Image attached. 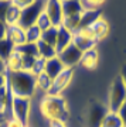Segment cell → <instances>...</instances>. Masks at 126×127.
Masks as SVG:
<instances>
[{
  "label": "cell",
  "mask_w": 126,
  "mask_h": 127,
  "mask_svg": "<svg viewBox=\"0 0 126 127\" xmlns=\"http://www.w3.org/2000/svg\"><path fill=\"white\" fill-rule=\"evenodd\" d=\"M44 6H45V0H37L36 3H33L31 6H28L26 9H21V16H20L18 26L23 27L24 30L34 26L37 18L40 17V14L44 11Z\"/></svg>",
  "instance_id": "obj_5"
},
{
  "label": "cell",
  "mask_w": 126,
  "mask_h": 127,
  "mask_svg": "<svg viewBox=\"0 0 126 127\" xmlns=\"http://www.w3.org/2000/svg\"><path fill=\"white\" fill-rule=\"evenodd\" d=\"M85 10L81 0H63V13L65 16H74V14H82Z\"/></svg>",
  "instance_id": "obj_17"
},
{
  "label": "cell",
  "mask_w": 126,
  "mask_h": 127,
  "mask_svg": "<svg viewBox=\"0 0 126 127\" xmlns=\"http://www.w3.org/2000/svg\"><path fill=\"white\" fill-rule=\"evenodd\" d=\"M21 57H23V71L30 72V69H31L36 58H34V57H28V55H21ZM37 58H38V57H37Z\"/></svg>",
  "instance_id": "obj_31"
},
{
  "label": "cell",
  "mask_w": 126,
  "mask_h": 127,
  "mask_svg": "<svg viewBox=\"0 0 126 127\" xmlns=\"http://www.w3.org/2000/svg\"><path fill=\"white\" fill-rule=\"evenodd\" d=\"M98 62H99L98 50H96V48H94V50H89V51L82 52L79 65H81L84 69H86V71H95V69H96V66H98Z\"/></svg>",
  "instance_id": "obj_13"
},
{
  "label": "cell",
  "mask_w": 126,
  "mask_h": 127,
  "mask_svg": "<svg viewBox=\"0 0 126 127\" xmlns=\"http://www.w3.org/2000/svg\"><path fill=\"white\" fill-rule=\"evenodd\" d=\"M16 50L20 52L21 55H28V57H40L38 55V48H37V44H30V42H24L23 45L16 47Z\"/></svg>",
  "instance_id": "obj_26"
},
{
  "label": "cell",
  "mask_w": 126,
  "mask_h": 127,
  "mask_svg": "<svg viewBox=\"0 0 126 127\" xmlns=\"http://www.w3.org/2000/svg\"><path fill=\"white\" fill-rule=\"evenodd\" d=\"M44 69H45V59H43L41 57H38V58H36V61H34V64H33L31 69H30V73L36 78V76H38L40 73L44 72Z\"/></svg>",
  "instance_id": "obj_29"
},
{
  "label": "cell",
  "mask_w": 126,
  "mask_h": 127,
  "mask_svg": "<svg viewBox=\"0 0 126 127\" xmlns=\"http://www.w3.org/2000/svg\"><path fill=\"white\" fill-rule=\"evenodd\" d=\"M72 44L77 47L79 51H82V52L94 50V48H96V45H98V42L94 40V37H92V34H91V31H89L88 27L79 28L78 31L74 32Z\"/></svg>",
  "instance_id": "obj_6"
},
{
  "label": "cell",
  "mask_w": 126,
  "mask_h": 127,
  "mask_svg": "<svg viewBox=\"0 0 126 127\" xmlns=\"http://www.w3.org/2000/svg\"><path fill=\"white\" fill-rule=\"evenodd\" d=\"M72 78H74V69L64 68L63 72L53 79V86H51V89H50V92L47 95H53V96L63 95V92L71 85Z\"/></svg>",
  "instance_id": "obj_7"
},
{
  "label": "cell",
  "mask_w": 126,
  "mask_h": 127,
  "mask_svg": "<svg viewBox=\"0 0 126 127\" xmlns=\"http://www.w3.org/2000/svg\"><path fill=\"white\" fill-rule=\"evenodd\" d=\"M20 16H21V9H18L17 6L11 4L7 10V14H6L4 23L7 26H16L20 21Z\"/></svg>",
  "instance_id": "obj_23"
},
{
  "label": "cell",
  "mask_w": 126,
  "mask_h": 127,
  "mask_svg": "<svg viewBox=\"0 0 126 127\" xmlns=\"http://www.w3.org/2000/svg\"><path fill=\"white\" fill-rule=\"evenodd\" d=\"M1 120H3V117H0V122H1Z\"/></svg>",
  "instance_id": "obj_43"
},
{
  "label": "cell",
  "mask_w": 126,
  "mask_h": 127,
  "mask_svg": "<svg viewBox=\"0 0 126 127\" xmlns=\"http://www.w3.org/2000/svg\"><path fill=\"white\" fill-rule=\"evenodd\" d=\"M106 112H108V107H105L102 104H94L92 107H89L88 113H86L88 127H101Z\"/></svg>",
  "instance_id": "obj_10"
},
{
  "label": "cell",
  "mask_w": 126,
  "mask_h": 127,
  "mask_svg": "<svg viewBox=\"0 0 126 127\" xmlns=\"http://www.w3.org/2000/svg\"><path fill=\"white\" fill-rule=\"evenodd\" d=\"M45 14L50 17L54 27H60L63 23L64 13H63V0H45L44 6Z\"/></svg>",
  "instance_id": "obj_9"
},
{
  "label": "cell",
  "mask_w": 126,
  "mask_h": 127,
  "mask_svg": "<svg viewBox=\"0 0 126 127\" xmlns=\"http://www.w3.org/2000/svg\"><path fill=\"white\" fill-rule=\"evenodd\" d=\"M7 127H27V126H24L23 123H20L16 119L10 117V119H7Z\"/></svg>",
  "instance_id": "obj_37"
},
{
  "label": "cell",
  "mask_w": 126,
  "mask_h": 127,
  "mask_svg": "<svg viewBox=\"0 0 126 127\" xmlns=\"http://www.w3.org/2000/svg\"><path fill=\"white\" fill-rule=\"evenodd\" d=\"M118 114H119V117H121L122 123H123V127H126V103L118 110Z\"/></svg>",
  "instance_id": "obj_36"
},
{
  "label": "cell",
  "mask_w": 126,
  "mask_h": 127,
  "mask_svg": "<svg viewBox=\"0 0 126 127\" xmlns=\"http://www.w3.org/2000/svg\"><path fill=\"white\" fill-rule=\"evenodd\" d=\"M27 127H28V126H27Z\"/></svg>",
  "instance_id": "obj_44"
},
{
  "label": "cell",
  "mask_w": 126,
  "mask_h": 127,
  "mask_svg": "<svg viewBox=\"0 0 126 127\" xmlns=\"http://www.w3.org/2000/svg\"><path fill=\"white\" fill-rule=\"evenodd\" d=\"M10 6H11L10 1H3V0H0V20L4 21L6 14H7V10H9Z\"/></svg>",
  "instance_id": "obj_33"
},
{
  "label": "cell",
  "mask_w": 126,
  "mask_h": 127,
  "mask_svg": "<svg viewBox=\"0 0 126 127\" xmlns=\"http://www.w3.org/2000/svg\"><path fill=\"white\" fill-rule=\"evenodd\" d=\"M37 48H38V55H40L43 59H45V61L58 55L55 47L50 45V44H47V42H44V41H41V40L37 42Z\"/></svg>",
  "instance_id": "obj_19"
},
{
  "label": "cell",
  "mask_w": 126,
  "mask_h": 127,
  "mask_svg": "<svg viewBox=\"0 0 126 127\" xmlns=\"http://www.w3.org/2000/svg\"><path fill=\"white\" fill-rule=\"evenodd\" d=\"M125 103H126V86L122 81V78L118 75L111 83L106 107H108L109 112H118Z\"/></svg>",
  "instance_id": "obj_3"
},
{
  "label": "cell",
  "mask_w": 126,
  "mask_h": 127,
  "mask_svg": "<svg viewBox=\"0 0 126 127\" xmlns=\"http://www.w3.org/2000/svg\"><path fill=\"white\" fill-rule=\"evenodd\" d=\"M30 113H31V99L11 95V104H10L11 117L23 123L24 126H28L30 124Z\"/></svg>",
  "instance_id": "obj_4"
},
{
  "label": "cell",
  "mask_w": 126,
  "mask_h": 127,
  "mask_svg": "<svg viewBox=\"0 0 126 127\" xmlns=\"http://www.w3.org/2000/svg\"><path fill=\"white\" fill-rule=\"evenodd\" d=\"M4 62H6V73H14L23 71V57L17 50H14Z\"/></svg>",
  "instance_id": "obj_15"
},
{
  "label": "cell",
  "mask_w": 126,
  "mask_h": 127,
  "mask_svg": "<svg viewBox=\"0 0 126 127\" xmlns=\"http://www.w3.org/2000/svg\"><path fill=\"white\" fill-rule=\"evenodd\" d=\"M85 9H99L106 0H81Z\"/></svg>",
  "instance_id": "obj_30"
},
{
  "label": "cell",
  "mask_w": 126,
  "mask_h": 127,
  "mask_svg": "<svg viewBox=\"0 0 126 127\" xmlns=\"http://www.w3.org/2000/svg\"><path fill=\"white\" fill-rule=\"evenodd\" d=\"M41 117L45 119L47 122L50 120H61L65 122L69 119V110H68V103L63 95L53 96V95H44L38 104Z\"/></svg>",
  "instance_id": "obj_1"
},
{
  "label": "cell",
  "mask_w": 126,
  "mask_h": 127,
  "mask_svg": "<svg viewBox=\"0 0 126 127\" xmlns=\"http://www.w3.org/2000/svg\"><path fill=\"white\" fill-rule=\"evenodd\" d=\"M47 127H68L65 122H61V120H50L47 122Z\"/></svg>",
  "instance_id": "obj_35"
},
{
  "label": "cell",
  "mask_w": 126,
  "mask_h": 127,
  "mask_svg": "<svg viewBox=\"0 0 126 127\" xmlns=\"http://www.w3.org/2000/svg\"><path fill=\"white\" fill-rule=\"evenodd\" d=\"M7 24L3 21V20H0V40H4L6 37H7Z\"/></svg>",
  "instance_id": "obj_34"
},
{
  "label": "cell",
  "mask_w": 126,
  "mask_h": 127,
  "mask_svg": "<svg viewBox=\"0 0 126 127\" xmlns=\"http://www.w3.org/2000/svg\"><path fill=\"white\" fill-rule=\"evenodd\" d=\"M64 64L60 61L58 57H54V58H51V59H47L45 61V69H44V72L48 75L51 79H54L55 76H58L60 73L64 71Z\"/></svg>",
  "instance_id": "obj_16"
},
{
  "label": "cell",
  "mask_w": 126,
  "mask_h": 127,
  "mask_svg": "<svg viewBox=\"0 0 126 127\" xmlns=\"http://www.w3.org/2000/svg\"><path fill=\"white\" fill-rule=\"evenodd\" d=\"M61 26L69 30L71 32H75L81 28V14H74V16H65L63 18Z\"/></svg>",
  "instance_id": "obj_20"
},
{
  "label": "cell",
  "mask_w": 126,
  "mask_h": 127,
  "mask_svg": "<svg viewBox=\"0 0 126 127\" xmlns=\"http://www.w3.org/2000/svg\"><path fill=\"white\" fill-rule=\"evenodd\" d=\"M14 50H16V47H14V44L10 40H7V38L0 40V58L3 59V61H6V59L9 58L10 54Z\"/></svg>",
  "instance_id": "obj_25"
},
{
  "label": "cell",
  "mask_w": 126,
  "mask_h": 127,
  "mask_svg": "<svg viewBox=\"0 0 126 127\" xmlns=\"http://www.w3.org/2000/svg\"><path fill=\"white\" fill-rule=\"evenodd\" d=\"M72 37H74V32H71L69 30L64 27V26H60L58 30H57V42H55V50L57 52H61L65 48L72 44Z\"/></svg>",
  "instance_id": "obj_12"
},
{
  "label": "cell",
  "mask_w": 126,
  "mask_h": 127,
  "mask_svg": "<svg viewBox=\"0 0 126 127\" xmlns=\"http://www.w3.org/2000/svg\"><path fill=\"white\" fill-rule=\"evenodd\" d=\"M37 0H11V4L17 6L18 9H26L28 6H31L33 3H36Z\"/></svg>",
  "instance_id": "obj_32"
},
{
  "label": "cell",
  "mask_w": 126,
  "mask_h": 127,
  "mask_svg": "<svg viewBox=\"0 0 126 127\" xmlns=\"http://www.w3.org/2000/svg\"><path fill=\"white\" fill-rule=\"evenodd\" d=\"M57 30H58V27H54V26L51 28H48V30H45L41 34V41H44V42H47L50 45L55 47V42H57Z\"/></svg>",
  "instance_id": "obj_27"
},
{
  "label": "cell",
  "mask_w": 126,
  "mask_h": 127,
  "mask_svg": "<svg viewBox=\"0 0 126 127\" xmlns=\"http://www.w3.org/2000/svg\"><path fill=\"white\" fill-rule=\"evenodd\" d=\"M7 83H9L7 73H0V89H1V88H4Z\"/></svg>",
  "instance_id": "obj_38"
},
{
  "label": "cell",
  "mask_w": 126,
  "mask_h": 127,
  "mask_svg": "<svg viewBox=\"0 0 126 127\" xmlns=\"http://www.w3.org/2000/svg\"><path fill=\"white\" fill-rule=\"evenodd\" d=\"M7 40H10L14 44V47H20L26 42V30L20 27L18 24L16 26H9L7 27Z\"/></svg>",
  "instance_id": "obj_14"
},
{
  "label": "cell",
  "mask_w": 126,
  "mask_h": 127,
  "mask_svg": "<svg viewBox=\"0 0 126 127\" xmlns=\"http://www.w3.org/2000/svg\"><path fill=\"white\" fill-rule=\"evenodd\" d=\"M101 127H123V123H122L118 112H109L108 110L104 120H102Z\"/></svg>",
  "instance_id": "obj_22"
},
{
  "label": "cell",
  "mask_w": 126,
  "mask_h": 127,
  "mask_svg": "<svg viewBox=\"0 0 126 127\" xmlns=\"http://www.w3.org/2000/svg\"><path fill=\"white\" fill-rule=\"evenodd\" d=\"M36 85H37V91L47 95L50 92V89H51V86H53V79L45 72H43L38 76H36Z\"/></svg>",
  "instance_id": "obj_21"
},
{
  "label": "cell",
  "mask_w": 126,
  "mask_h": 127,
  "mask_svg": "<svg viewBox=\"0 0 126 127\" xmlns=\"http://www.w3.org/2000/svg\"><path fill=\"white\" fill-rule=\"evenodd\" d=\"M7 79H9L10 92L13 96H21V97H28V99H33V96H36V78L30 72L20 71L14 73H7Z\"/></svg>",
  "instance_id": "obj_2"
},
{
  "label": "cell",
  "mask_w": 126,
  "mask_h": 127,
  "mask_svg": "<svg viewBox=\"0 0 126 127\" xmlns=\"http://www.w3.org/2000/svg\"><path fill=\"white\" fill-rule=\"evenodd\" d=\"M36 26L38 28H40L41 31L44 32L45 30H48V28L53 27V23H51V20H50V17L45 14V11H43V13L40 14V17L37 18V21H36Z\"/></svg>",
  "instance_id": "obj_28"
},
{
  "label": "cell",
  "mask_w": 126,
  "mask_h": 127,
  "mask_svg": "<svg viewBox=\"0 0 126 127\" xmlns=\"http://www.w3.org/2000/svg\"><path fill=\"white\" fill-rule=\"evenodd\" d=\"M60 58V61L64 64V66L65 68H71V69H75L79 65L81 62V57H82V51H79L77 47L71 44V45L65 48L64 51L58 52L57 55Z\"/></svg>",
  "instance_id": "obj_8"
},
{
  "label": "cell",
  "mask_w": 126,
  "mask_h": 127,
  "mask_svg": "<svg viewBox=\"0 0 126 127\" xmlns=\"http://www.w3.org/2000/svg\"><path fill=\"white\" fill-rule=\"evenodd\" d=\"M0 73H6V62L0 58Z\"/></svg>",
  "instance_id": "obj_40"
},
{
  "label": "cell",
  "mask_w": 126,
  "mask_h": 127,
  "mask_svg": "<svg viewBox=\"0 0 126 127\" xmlns=\"http://www.w3.org/2000/svg\"><path fill=\"white\" fill-rule=\"evenodd\" d=\"M3 1H10V3H11V0H3Z\"/></svg>",
  "instance_id": "obj_42"
},
{
  "label": "cell",
  "mask_w": 126,
  "mask_h": 127,
  "mask_svg": "<svg viewBox=\"0 0 126 127\" xmlns=\"http://www.w3.org/2000/svg\"><path fill=\"white\" fill-rule=\"evenodd\" d=\"M88 28H89L91 34H92V37H94V40L96 41V42L105 40L109 34V23L104 17L98 18V20H96L94 24H91Z\"/></svg>",
  "instance_id": "obj_11"
},
{
  "label": "cell",
  "mask_w": 126,
  "mask_h": 127,
  "mask_svg": "<svg viewBox=\"0 0 126 127\" xmlns=\"http://www.w3.org/2000/svg\"><path fill=\"white\" fill-rule=\"evenodd\" d=\"M119 76L122 78V81H123V83H125V86H126V65L122 68V71H121V75Z\"/></svg>",
  "instance_id": "obj_39"
},
{
  "label": "cell",
  "mask_w": 126,
  "mask_h": 127,
  "mask_svg": "<svg viewBox=\"0 0 126 127\" xmlns=\"http://www.w3.org/2000/svg\"><path fill=\"white\" fill-rule=\"evenodd\" d=\"M101 9H85L81 14V28L89 27L98 18H101Z\"/></svg>",
  "instance_id": "obj_18"
},
{
  "label": "cell",
  "mask_w": 126,
  "mask_h": 127,
  "mask_svg": "<svg viewBox=\"0 0 126 127\" xmlns=\"http://www.w3.org/2000/svg\"><path fill=\"white\" fill-rule=\"evenodd\" d=\"M0 127H7V119H3L0 122Z\"/></svg>",
  "instance_id": "obj_41"
},
{
  "label": "cell",
  "mask_w": 126,
  "mask_h": 127,
  "mask_svg": "<svg viewBox=\"0 0 126 127\" xmlns=\"http://www.w3.org/2000/svg\"><path fill=\"white\" fill-rule=\"evenodd\" d=\"M41 34H43V31L37 27L36 24H34V26H31V27L26 28V42H30V44H37V42L41 40Z\"/></svg>",
  "instance_id": "obj_24"
}]
</instances>
